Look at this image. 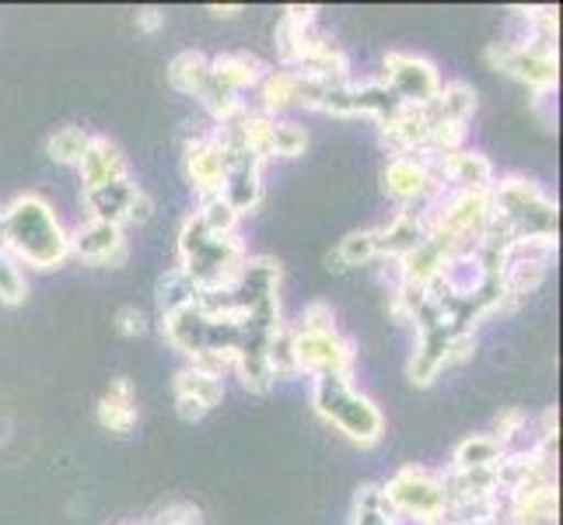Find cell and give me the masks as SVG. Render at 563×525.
Returning a JSON list of instances; mask_svg holds the SVG:
<instances>
[{
  "label": "cell",
  "mask_w": 563,
  "mask_h": 525,
  "mask_svg": "<svg viewBox=\"0 0 563 525\" xmlns=\"http://www.w3.org/2000/svg\"><path fill=\"white\" fill-rule=\"evenodd\" d=\"M77 172H81L85 189L106 186V183H115V179H130L126 154L120 151V144H112L109 138H91L88 151L81 154V162H77Z\"/></svg>",
  "instance_id": "cell-15"
},
{
  "label": "cell",
  "mask_w": 563,
  "mask_h": 525,
  "mask_svg": "<svg viewBox=\"0 0 563 525\" xmlns=\"http://www.w3.org/2000/svg\"><path fill=\"white\" fill-rule=\"evenodd\" d=\"M197 218H200V225L210 231V236H235V228H239V221H242V214H239L235 207H231L228 200L210 197V200L200 204Z\"/></svg>",
  "instance_id": "cell-29"
},
{
  "label": "cell",
  "mask_w": 563,
  "mask_h": 525,
  "mask_svg": "<svg viewBox=\"0 0 563 525\" xmlns=\"http://www.w3.org/2000/svg\"><path fill=\"white\" fill-rule=\"evenodd\" d=\"M385 508L396 518L413 522H441L444 515V483L441 473L423 470V466H402V470L382 488Z\"/></svg>",
  "instance_id": "cell-5"
},
{
  "label": "cell",
  "mask_w": 563,
  "mask_h": 525,
  "mask_svg": "<svg viewBox=\"0 0 563 525\" xmlns=\"http://www.w3.org/2000/svg\"><path fill=\"white\" fill-rule=\"evenodd\" d=\"M200 298V287L192 284L179 266H172L168 274L158 277V295H154V302H158V316L168 319L183 313V308H192Z\"/></svg>",
  "instance_id": "cell-21"
},
{
  "label": "cell",
  "mask_w": 563,
  "mask_h": 525,
  "mask_svg": "<svg viewBox=\"0 0 563 525\" xmlns=\"http://www.w3.org/2000/svg\"><path fill=\"white\" fill-rule=\"evenodd\" d=\"M388 91L396 95L399 102H413V106H434L441 95V74L431 61H423L417 53H388L385 56V74L382 81Z\"/></svg>",
  "instance_id": "cell-7"
},
{
  "label": "cell",
  "mask_w": 563,
  "mask_h": 525,
  "mask_svg": "<svg viewBox=\"0 0 563 525\" xmlns=\"http://www.w3.org/2000/svg\"><path fill=\"white\" fill-rule=\"evenodd\" d=\"M316 411L322 420H329L336 427V431L361 445V449H372V445L382 441L385 435V417L378 406L361 396L351 379L343 375H316Z\"/></svg>",
  "instance_id": "cell-3"
},
{
  "label": "cell",
  "mask_w": 563,
  "mask_h": 525,
  "mask_svg": "<svg viewBox=\"0 0 563 525\" xmlns=\"http://www.w3.org/2000/svg\"><path fill=\"white\" fill-rule=\"evenodd\" d=\"M260 91H263V109L266 116H274L277 109L298 102V70H266V77L260 81Z\"/></svg>",
  "instance_id": "cell-25"
},
{
  "label": "cell",
  "mask_w": 563,
  "mask_h": 525,
  "mask_svg": "<svg viewBox=\"0 0 563 525\" xmlns=\"http://www.w3.org/2000/svg\"><path fill=\"white\" fill-rule=\"evenodd\" d=\"M137 396H133L130 379H115L109 385V393L99 400V424L106 427L109 435L126 438L133 427H137Z\"/></svg>",
  "instance_id": "cell-18"
},
{
  "label": "cell",
  "mask_w": 563,
  "mask_h": 525,
  "mask_svg": "<svg viewBox=\"0 0 563 525\" xmlns=\"http://www.w3.org/2000/svg\"><path fill=\"white\" fill-rule=\"evenodd\" d=\"M207 77H210V61L200 50H183L176 61L168 64V85L183 95H200Z\"/></svg>",
  "instance_id": "cell-22"
},
{
  "label": "cell",
  "mask_w": 563,
  "mask_h": 525,
  "mask_svg": "<svg viewBox=\"0 0 563 525\" xmlns=\"http://www.w3.org/2000/svg\"><path fill=\"white\" fill-rule=\"evenodd\" d=\"M372 260H378V228L351 231V236L336 245V263H343V266H364Z\"/></svg>",
  "instance_id": "cell-27"
},
{
  "label": "cell",
  "mask_w": 563,
  "mask_h": 525,
  "mask_svg": "<svg viewBox=\"0 0 563 525\" xmlns=\"http://www.w3.org/2000/svg\"><path fill=\"white\" fill-rule=\"evenodd\" d=\"M224 400V382L200 368H183L176 375V406L183 420H203Z\"/></svg>",
  "instance_id": "cell-14"
},
{
  "label": "cell",
  "mask_w": 563,
  "mask_h": 525,
  "mask_svg": "<svg viewBox=\"0 0 563 525\" xmlns=\"http://www.w3.org/2000/svg\"><path fill=\"white\" fill-rule=\"evenodd\" d=\"M382 186H385L388 197L402 207H413V204L431 197L434 189H441L427 154H396V158L388 162L382 172Z\"/></svg>",
  "instance_id": "cell-9"
},
{
  "label": "cell",
  "mask_w": 563,
  "mask_h": 525,
  "mask_svg": "<svg viewBox=\"0 0 563 525\" xmlns=\"http://www.w3.org/2000/svg\"><path fill=\"white\" fill-rule=\"evenodd\" d=\"M298 333H336V313L329 302H312L305 305Z\"/></svg>",
  "instance_id": "cell-34"
},
{
  "label": "cell",
  "mask_w": 563,
  "mask_h": 525,
  "mask_svg": "<svg viewBox=\"0 0 563 525\" xmlns=\"http://www.w3.org/2000/svg\"><path fill=\"white\" fill-rule=\"evenodd\" d=\"M476 354V337L473 333H452V340H449V364H465Z\"/></svg>",
  "instance_id": "cell-36"
},
{
  "label": "cell",
  "mask_w": 563,
  "mask_h": 525,
  "mask_svg": "<svg viewBox=\"0 0 563 525\" xmlns=\"http://www.w3.org/2000/svg\"><path fill=\"white\" fill-rule=\"evenodd\" d=\"M500 456H504V449L494 435H470L455 445L452 470H483V466H497Z\"/></svg>",
  "instance_id": "cell-24"
},
{
  "label": "cell",
  "mask_w": 563,
  "mask_h": 525,
  "mask_svg": "<svg viewBox=\"0 0 563 525\" xmlns=\"http://www.w3.org/2000/svg\"><path fill=\"white\" fill-rule=\"evenodd\" d=\"M434 179L444 186L449 183L452 193H490L494 189V165L483 158L479 151H455L431 158Z\"/></svg>",
  "instance_id": "cell-12"
},
{
  "label": "cell",
  "mask_w": 563,
  "mask_h": 525,
  "mask_svg": "<svg viewBox=\"0 0 563 525\" xmlns=\"http://www.w3.org/2000/svg\"><path fill=\"white\" fill-rule=\"evenodd\" d=\"M88 144H91L88 130H81V127H60L46 141V154H49L53 162H60V165H77V162H81V154L88 151Z\"/></svg>",
  "instance_id": "cell-26"
},
{
  "label": "cell",
  "mask_w": 563,
  "mask_h": 525,
  "mask_svg": "<svg viewBox=\"0 0 563 525\" xmlns=\"http://www.w3.org/2000/svg\"><path fill=\"white\" fill-rule=\"evenodd\" d=\"M165 25V11H158V8H144V11H137V29L141 32H158Z\"/></svg>",
  "instance_id": "cell-38"
},
{
  "label": "cell",
  "mask_w": 563,
  "mask_h": 525,
  "mask_svg": "<svg viewBox=\"0 0 563 525\" xmlns=\"http://www.w3.org/2000/svg\"><path fill=\"white\" fill-rule=\"evenodd\" d=\"M115 329H120L123 337H144L147 333V316L141 313L137 305H123L120 313H115Z\"/></svg>",
  "instance_id": "cell-35"
},
{
  "label": "cell",
  "mask_w": 563,
  "mask_h": 525,
  "mask_svg": "<svg viewBox=\"0 0 563 525\" xmlns=\"http://www.w3.org/2000/svg\"><path fill=\"white\" fill-rule=\"evenodd\" d=\"M207 11H210L213 18H235V14H239L242 8H239V4H224V8H221V4H210Z\"/></svg>",
  "instance_id": "cell-39"
},
{
  "label": "cell",
  "mask_w": 563,
  "mask_h": 525,
  "mask_svg": "<svg viewBox=\"0 0 563 525\" xmlns=\"http://www.w3.org/2000/svg\"><path fill=\"white\" fill-rule=\"evenodd\" d=\"M137 183L130 179H115V183H106V186H95V189H85V204L91 210V221H106V225H115L123 228L130 221V204L137 197Z\"/></svg>",
  "instance_id": "cell-16"
},
{
  "label": "cell",
  "mask_w": 563,
  "mask_h": 525,
  "mask_svg": "<svg viewBox=\"0 0 563 525\" xmlns=\"http://www.w3.org/2000/svg\"><path fill=\"white\" fill-rule=\"evenodd\" d=\"M487 61L494 70L529 85L532 91L556 88L560 61H556L553 43H494L487 50Z\"/></svg>",
  "instance_id": "cell-6"
},
{
  "label": "cell",
  "mask_w": 563,
  "mask_h": 525,
  "mask_svg": "<svg viewBox=\"0 0 563 525\" xmlns=\"http://www.w3.org/2000/svg\"><path fill=\"white\" fill-rule=\"evenodd\" d=\"M183 168H186V179L192 183V189H197L203 200L221 197V183H224V147L218 141V133L207 130V133H197L192 141H186Z\"/></svg>",
  "instance_id": "cell-10"
},
{
  "label": "cell",
  "mask_w": 563,
  "mask_h": 525,
  "mask_svg": "<svg viewBox=\"0 0 563 525\" xmlns=\"http://www.w3.org/2000/svg\"><path fill=\"white\" fill-rule=\"evenodd\" d=\"M490 214L511 231L515 239L529 236H556V204L536 183L508 175L494 179L490 189Z\"/></svg>",
  "instance_id": "cell-4"
},
{
  "label": "cell",
  "mask_w": 563,
  "mask_h": 525,
  "mask_svg": "<svg viewBox=\"0 0 563 525\" xmlns=\"http://www.w3.org/2000/svg\"><path fill=\"white\" fill-rule=\"evenodd\" d=\"M0 249H4V245H0Z\"/></svg>",
  "instance_id": "cell-40"
},
{
  "label": "cell",
  "mask_w": 563,
  "mask_h": 525,
  "mask_svg": "<svg viewBox=\"0 0 563 525\" xmlns=\"http://www.w3.org/2000/svg\"><path fill=\"white\" fill-rule=\"evenodd\" d=\"M295 358H298V372L351 379L357 350L340 333H298L295 329Z\"/></svg>",
  "instance_id": "cell-8"
},
{
  "label": "cell",
  "mask_w": 563,
  "mask_h": 525,
  "mask_svg": "<svg viewBox=\"0 0 563 525\" xmlns=\"http://www.w3.org/2000/svg\"><path fill=\"white\" fill-rule=\"evenodd\" d=\"M162 337L176 350H183L186 358H197L203 350V343H207V319L200 316L197 305L183 308V313L162 319Z\"/></svg>",
  "instance_id": "cell-20"
},
{
  "label": "cell",
  "mask_w": 563,
  "mask_h": 525,
  "mask_svg": "<svg viewBox=\"0 0 563 525\" xmlns=\"http://www.w3.org/2000/svg\"><path fill=\"white\" fill-rule=\"evenodd\" d=\"M266 361H269V372H274V382L277 379H290L298 375V358H295V329H277L274 337H269V347H266Z\"/></svg>",
  "instance_id": "cell-28"
},
{
  "label": "cell",
  "mask_w": 563,
  "mask_h": 525,
  "mask_svg": "<svg viewBox=\"0 0 563 525\" xmlns=\"http://www.w3.org/2000/svg\"><path fill=\"white\" fill-rule=\"evenodd\" d=\"M70 256H77L88 266H123L126 263L123 228L106 221H88L70 236Z\"/></svg>",
  "instance_id": "cell-11"
},
{
  "label": "cell",
  "mask_w": 563,
  "mask_h": 525,
  "mask_svg": "<svg viewBox=\"0 0 563 525\" xmlns=\"http://www.w3.org/2000/svg\"><path fill=\"white\" fill-rule=\"evenodd\" d=\"M0 245L14 263L53 270L70 256V231L38 193H22L0 210Z\"/></svg>",
  "instance_id": "cell-1"
},
{
  "label": "cell",
  "mask_w": 563,
  "mask_h": 525,
  "mask_svg": "<svg viewBox=\"0 0 563 525\" xmlns=\"http://www.w3.org/2000/svg\"><path fill=\"white\" fill-rule=\"evenodd\" d=\"M431 127H434L431 106L399 102L396 112L382 123V138L396 154H423L427 138H431Z\"/></svg>",
  "instance_id": "cell-13"
},
{
  "label": "cell",
  "mask_w": 563,
  "mask_h": 525,
  "mask_svg": "<svg viewBox=\"0 0 563 525\" xmlns=\"http://www.w3.org/2000/svg\"><path fill=\"white\" fill-rule=\"evenodd\" d=\"M151 214H154V200L144 189H137V197H133V204H130V221L144 225V221H151Z\"/></svg>",
  "instance_id": "cell-37"
},
{
  "label": "cell",
  "mask_w": 563,
  "mask_h": 525,
  "mask_svg": "<svg viewBox=\"0 0 563 525\" xmlns=\"http://www.w3.org/2000/svg\"><path fill=\"white\" fill-rule=\"evenodd\" d=\"M434 120H449V123H470L473 112H476V88L465 85V81H452V85H441L438 102L431 106Z\"/></svg>",
  "instance_id": "cell-23"
},
{
  "label": "cell",
  "mask_w": 563,
  "mask_h": 525,
  "mask_svg": "<svg viewBox=\"0 0 563 525\" xmlns=\"http://www.w3.org/2000/svg\"><path fill=\"white\" fill-rule=\"evenodd\" d=\"M245 263V245L239 236H210L197 214H189L179 231V270L200 287V295L210 291H228Z\"/></svg>",
  "instance_id": "cell-2"
},
{
  "label": "cell",
  "mask_w": 563,
  "mask_h": 525,
  "mask_svg": "<svg viewBox=\"0 0 563 525\" xmlns=\"http://www.w3.org/2000/svg\"><path fill=\"white\" fill-rule=\"evenodd\" d=\"M266 64L260 56L252 53H221L210 61V81H218L228 91H245V88H256L263 77H266Z\"/></svg>",
  "instance_id": "cell-17"
},
{
  "label": "cell",
  "mask_w": 563,
  "mask_h": 525,
  "mask_svg": "<svg viewBox=\"0 0 563 525\" xmlns=\"http://www.w3.org/2000/svg\"><path fill=\"white\" fill-rule=\"evenodd\" d=\"M29 295V287H25V274L18 270V263L8 256L4 249H0V302L4 305H22Z\"/></svg>",
  "instance_id": "cell-32"
},
{
  "label": "cell",
  "mask_w": 563,
  "mask_h": 525,
  "mask_svg": "<svg viewBox=\"0 0 563 525\" xmlns=\"http://www.w3.org/2000/svg\"><path fill=\"white\" fill-rule=\"evenodd\" d=\"M144 525H203V515L197 504L189 501H172L162 512H154L151 518H144Z\"/></svg>",
  "instance_id": "cell-33"
},
{
  "label": "cell",
  "mask_w": 563,
  "mask_h": 525,
  "mask_svg": "<svg viewBox=\"0 0 563 525\" xmlns=\"http://www.w3.org/2000/svg\"><path fill=\"white\" fill-rule=\"evenodd\" d=\"M354 525H396V515L385 508V497L378 483H367L361 488L354 501Z\"/></svg>",
  "instance_id": "cell-30"
},
{
  "label": "cell",
  "mask_w": 563,
  "mask_h": 525,
  "mask_svg": "<svg viewBox=\"0 0 563 525\" xmlns=\"http://www.w3.org/2000/svg\"><path fill=\"white\" fill-rule=\"evenodd\" d=\"M308 147L305 127L290 120H274V138H269V158H298Z\"/></svg>",
  "instance_id": "cell-31"
},
{
  "label": "cell",
  "mask_w": 563,
  "mask_h": 525,
  "mask_svg": "<svg viewBox=\"0 0 563 525\" xmlns=\"http://www.w3.org/2000/svg\"><path fill=\"white\" fill-rule=\"evenodd\" d=\"M420 242H427V228L413 210L399 207L396 218L378 228V256L402 260V256H410Z\"/></svg>",
  "instance_id": "cell-19"
}]
</instances>
